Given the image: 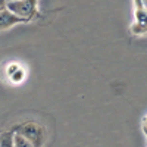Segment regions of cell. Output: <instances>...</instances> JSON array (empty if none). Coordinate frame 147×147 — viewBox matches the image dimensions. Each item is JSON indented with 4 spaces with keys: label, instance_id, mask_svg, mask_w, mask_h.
Instances as JSON below:
<instances>
[{
    "label": "cell",
    "instance_id": "1",
    "mask_svg": "<svg viewBox=\"0 0 147 147\" xmlns=\"http://www.w3.org/2000/svg\"><path fill=\"white\" fill-rule=\"evenodd\" d=\"M12 131L22 134L27 140H30V143L32 144V147H40L44 144L46 138H47V131L43 125H40L38 122L34 121H24L21 124H16L10 128Z\"/></svg>",
    "mask_w": 147,
    "mask_h": 147
},
{
    "label": "cell",
    "instance_id": "2",
    "mask_svg": "<svg viewBox=\"0 0 147 147\" xmlns=\"http://www.w3.org/2000/svg\"><path fill=\"white\" fill-rule=\"evenodd\" d=\"M6 9L19 16L24 24L31 22L38 15V0H9L6 3Z\"/></svg>",
    "mask_w": 147,
    "mask_h": 147
},
{
    "label": "cell",
    "instance_id": "3",
    "mask_svg": "<svg viewBox=\"0 0 147 147\" xmlns=\"http://www.w3.org/2000/svg\"><path fill=\"white\" fill-rule=\"evenodd\" d=\"M18 24H24V21L16 16L15 13H12V12L6 7L0 9V31H6V30H10L12 27L18 25Z\"/></svg>",
    "mask_w": 147,
    "mask_h": 147
},
{
    "label": "cell",
    "instance_id": "4",
    "mask_svg": "<svg viewBox=\"0 0 147 147\" xmlns=\"http://www.w3.org/2000/svg\"><path fill=\"white\" fill-rule=\"evenodd\" d=\"M147 28V13L146 9H136V22L131 27L132 35H144Z\"/></svg>",
    "mask_w": 147,
    "mask_h": 147
},
{
    "label": "cell",
    "instance_id": "5",
    "mask_svg": "<svg viewBox=\"0 0 147 147\" xmlns=\"http://www.w3.org/2000/svg\"><path fill=\"white\" fill-rule=\"evenodd\" d=\"M0 147H13V131L7 129L0 134Z\"/></svg>",
    "mask_w": 147,
    "mask_h": 147
},
{
    "label": "cell",
    "instance_id": "6",
    "mask_svg": "<svg viewBox=\"0 0 147 147\" xmlns=\"http://www.w3.org/2000/svg\"><path fill=\"white\" fill-rule=\"evenodd\" d=\"M13 147H32V144L22 134L13 131Z\"/></svg>",
    "mask_w": 147,
    "mask_h": 147
},
{
    "label": "cell",
    "instance_id": "7",
    "mask_svg": "<svg viewBox=\"0 0 147 147\" xmlns=\"http://www.w3.org/2000/svg\"><path fill=\"white\" fill-rule=\"evenodd\" d=\"M137 9H146V0H134Z\"/></svg>",
    "mask_w": 147,
    "mask_h": 147
},
{
    "label": "cell",
    "instance_id": "8",
    "mask_svg": "<svg viewBox=\"0 0 147 147\" xmlns=\"http://www.w3.org/2000/svg\"><path fill=\"white\" fill-rule=\"evenodd\" d=\"M9 2V0H0V9H3V7H6V3Z\"/></svg>",
    "mask_w": 147,
    "mask_h": 147
}]
</instances>
